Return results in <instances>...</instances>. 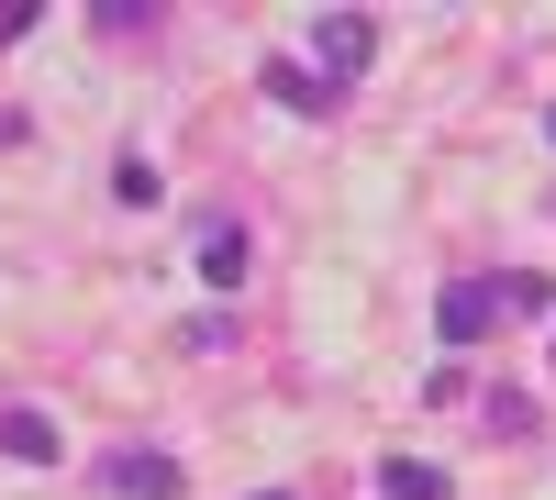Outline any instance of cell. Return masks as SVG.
Masks as SVG:
<instances>
[{
    "instance_id": "9c48e42d",
    "label": "cell",
    "mask_w": 556,
    "mask_h": 500,
    "mask_svg": "<svg viewBox=\"0 0 556 500\" xmlns=\"http://www.w3.org/2000/svg\"><path fill=\"white\" fill-rule=\"evenodd\" d=\"M490 300H501V311H545V279H523V267H513V279H490Z\"/></svg>"
},
{
    "instance_id": "7c38bea8",
    "label": "cell",
    "mask_w": 556,
    "mask_h": 500,
    "mask_svg": "<svg viewBox=\"0 0 556 500\" xmlns=\"http://www.w3.org/2000/svg\"><path fill=\"white\" fill-rule=\"evenodd\" d=\"M267 500H290V489H267Z\"/></svg>"
},
{
    "instance_id": "7a4b0ae2",
    "label": "cell",
    "mask_w": 556,
    "mask_h": 500,
    "mask_svg": "<svg viewBox=\"0 0 556 500\" xmlns=\"http://www.w3.org/2000/svg\"><path fill=\"white\" fill-rule=\"evenodd\" d=\"M101 478L123 500H178V489H190V467H178L167 445H123V457H101Z\"/></svg>"
},
{
    "instance_id": "30bf717a",
    "label": "cell",
    "mask_w": 556,
    "mask_h": 500,
    "mask_svg": "<svg viewBox=\"0 0 556 500\" xmlns=\"http://www.w3.org/2000/svg\"><path fill=\"white\" fill-rule=\"evenodd\" d=\"M34 12H45V0H0V44H23V34H34Z\"/></svg>"
},
{
    "instance_id": "5b68a950",
    "label": "cell",
    "mask_w": 556,
    "mask_h": 500,
    "mask_svg": "<svg viewBox=\"0 0 556 500\" xmlns=\"http://www.w3.org/2000/svg\"><path fill=\"white\" fill-rule=\"evenodd\" d=\"M0 457H23V467H56L67 445H56V423H45L34 400H12V412H0Z\"/></svg>"
},
{
    "instance_id": "6da1fadb",
    "label": "cell",
    "mask_w": 556,
    "mask_h": 500,
    "mask_svg": "<svg viewBox=\"0 0 556 500\" xmlns=\"http://www.w3.org/2000/svg\"><path fill=\"white\" fill-rule=\"evenodd\" d=\"M367 56H379V23L367 12H312V78L334 89V101L367 78Z\"/></svg>"
},
{
    "instance_id": "277c9868",
    "label": "cell",
    "mask_w": 556,
    "mask_h": 500,
    "mask_svg": "<svg viewBox=\"0 0 556 500\" xmlns=\"http://www.w3.org/2000/svg\"><path fill=\"white\" fill-rule=\"evenodd\" d=\"M201 279H212V290H245V279H256V245H245V222H235V211H212V222H201Z\"/></svg>"
},
{
    "instance_id": "3957f363",
    "label": "cell",
    "mask_w": 556,
    "mask_h": 500,
    "mask_svg": "<svg viewBox=\"0 0 556 500\" xmlns=\"http://www.w3.org/2000/svg\"><path fill=\"white\" fill-rule=\"evenodd\" d=\"M490 323H501V300H490V279H445V290H434V334H445V345H479Z\"/></svg>"
},
{
    "instance_id": "8992f818",
    "label": "cell",
    "mask_w": 556,
    "mask_h": 500,
    "mask_svg": "<svg viewBox=\"0 0 556 500\" xmlns=\"http://www.w3.org/2000/svg\"><path fill=\"white\" fill-rule=\"evenodd\" d=\"M267 101H290V112H334V89H323L312 67H290V56H267Z\"/></svg>"
},
{
    "instance_id": "8fae6325",
    "label": "cell",
    "mask_w": 556,
    "mask_h": 500,
    "mask_svg": "<svg viewBox=\"0 0 556 500\" xmlns=\"http://www.w3.org/2000/svg\"><path fill=\"white\" fill-rule=\"evenodd\" d=\"M545 145H556V112H545Z\"/></svg>"
},
{
    "instance_id": "ba28073f",
    "label": "cell",
    "mask_w": 556,
    "mask_h": 500,
    "mask_svg": "<svg viewBox=\"0 0 556 500\" xmlns=\"http://www.w3.org/2000/svg\"><path fill=\"white\" fill-rule=\"evenodd\" d=\"M112 201H134V211H156L167 190H156V167H146V156H123V167H112Z\"/></svg>"
},
{
    "instance_id": "52a82bcc",
    "label": "cell",
    "mask_w": 556,
    "mask_h": 500,
    "mask_svg": "<svg viewBox=\"0 0 556 500\" xmlns=\"http://www.w3.org/2000/svg\"><path fill=\"white\" fill-rule=\"evenodd\" d=\"M379 500H445V467H424V457H390V467H379Z\"/></svg>"
}]
</instances>
